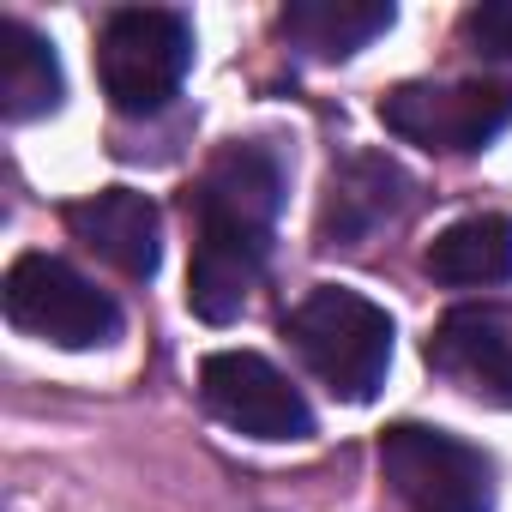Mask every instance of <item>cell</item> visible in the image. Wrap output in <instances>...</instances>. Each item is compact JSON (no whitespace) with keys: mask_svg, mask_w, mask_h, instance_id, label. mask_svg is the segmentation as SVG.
<instances>
[{"mask_svg":"<svg viewBox=\"0 0 512 512\" xmlns=\"http://www.w3.org/2000/svg\"><path fill=\"white\" fill-rule=\"evenodd\" d=\"M284 205V163L266 145H229L205 163L187 193L193 211V266H187V308L205 326H229L260 284L272 223Z\"/></svg>","mask_w":512,"mask_h":512,"instance_id":"obj_1","label":"cell"},{"mask_svg":"<svg viewBox=\"0 0 512 512\" xmlns=\"http://www.w3.org/2000/svg\"><path fill=\"white\" fill-rule=\"evenodd\" d=\"M284 338L344 404H368L392 368V314L344 284H314L290 314Z\"/></svg>","mask_w":512,"mask_h":512,"instance_id":"obj_2","label":"cell"},{"mask_svg":"<svg viewBox=\"0 0 512 512\" xmlns=\"http://www.w3.org/2000/svg\"><path fill=\"white\" fill-rule=\"evenodd\" d=\"M193 67V25L169 7H121L97 37L103 97L121 115H157Z\"/></svg>","mask_w":512,"mask_h":512,"instance_id":"obj_3","label":"cell"},{"mask_svg":"<svg viewBox=\"0 0 512 512\" xmlns=\"http://www.w3.org/2000/svg\"><path fill=\"white\" fill-rule=\"evenodd\" d=\"M7 320L55 350H97L121 332V308L109 302V290H97L85 272H73L55 253H19L0 284Z\"/></svg>","mask_w":512,"mask_h":512,"instance_id":"obj_4","label":"cell"},{"mask_svg":"<svg viewBox=\"0 0 512 512\" xmlns=\"http://www.w3.org/2000/svg\"><path fill=\"white\" fill-rule=\"evenodd\" d=\"M380 476L410 512H488L494 506V464L428 422H398L380 434Z\"/></svg>","mask_w":512,"mask_h":512,"instance_id":"obj_5","label":"cell"},{"mask_svg":"<svg viewBox=\"0 0 512 512\" xmlns=\"http://www.w3.org/2000/svg\"><path fill=\"white\" fill-rule=\"evenodd\" d=\"M386 133L440 151V157H470L494 133L512 127V85L500 79H452V85H398L380 97Z\"/></svg>","mask_w":512,"mask_h":512,"instance_id":"obj_6","label":"cell"},{"mask_svg":"<svg viewBox=\"0 0 512 512\" xmlns=\"http://www.w3.org/2000/svg\"><path fill=\"white\" fill-rule=\"evenodd\" d=\"M199 398L205 410L247 434V440H308L314 434V410L308 398L260 356V350H217L199 362Z\"/></svg>","mask_w":512,"mask_h":512,"instance_id":"obj_7","label":"cell"},{"mask_svg":"<svg viewBox=\"0 0 512 512\" xmlns=\"http://www.w3.org/2000/svg\"><path fill=\"white\" fill-rule=\"evenodd\" d=\"M428 368L446 374L458 392L512 410V308L464 302L428 338Z\"/></svg>","mask_w":512,"mask_h":512,"instance_id":"obj_8","label":"cell"},{"mask_svg":"<svg viewBox=\"0 0 512 512\" xmlns=\"http://www.w3.org/2000/svg\"><path fill=\"white\" fill-rule=\"evenodd\" d=\"M67 223H73V235L97 253V260H109L121 278H151L157 260H163V217L133 187H103V193L79 199L67 211Z\"/></svg>","mask_w":512,"mask_h":512,"instance_id":"obj_9","label":"cell"},{"mask_svg":"<svg viewBox=\"0 0 512 512\" xmlns=\"http://www.w3.org/2000/svg\"><path fill=\"white\" fill-rule=\"evenodd\" d=\"M404 169L386 157H350L344 169H332L326 187V211H320V241L326 247H362L374 229H386L404 211Z\"/></svg>","mask_w":512,"mask_h":512,"instance_id":"obj_10","label":"cell"},{"mask_svg":"<svg viewBox=\"0 0 512 512\" xmlns=\"http://www.w3.org/2000/svg\"><path fill=\"white\" fill-rule=\"evenodd\" d=\"M422 266L434 284H452V290H488V284H506L512 278V217H494V211H476V217H458L446 223Z\"/></svg>","mask_w":512,"mask_h":512,"instance_id":"obj_11","label":"cell"},{"mask_svg":"<svg viewBox=\"0 0 512 512\" xmlns=\"http://www.w3.org/2000/svg\"><path fill=\"white\" fill-rule=\"evenodd\" d=\"M278 25L314 61H344L368 49L380 31H392V7L386 0H290Z\"/></svg>","mask_w":512,"mask_h":512,"instance_id":"obj_12","label":"cell"},{"mask_svg":"<svg viewBox=\"0 0 512 512\" xmlns=\"http://www.w3.org/2000/svg\"><path fill=\"white\" fill-rule=\"evenodd\" d=\"M61 61L49 37H37L19 19H0V115L7 121H37L61 109Z\"/></svg>","mask_w":512,"mask_h":512,"instance_id":"obj_13","label":"cell"},{"mask_svg":"<svg viewBox=\"0 0 512 512\" xmlns=\"http://www.w3.org/2000/svg\"><path fill=\"white\" fill-rule=\"evenodd\" d=\"M464 37H470L482 55L512 61V0H488V7H476V13L464 19Z\"/></svg>","mask_w":512,"mask_h":512,"instance_id":"obj_14","label":"cell"}]
</instances>
